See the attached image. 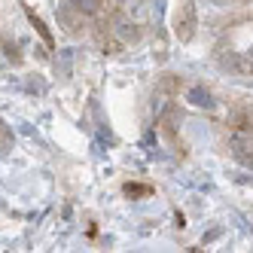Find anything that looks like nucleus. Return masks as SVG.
Returning <instances> with one entry per match:
<instances>
[{
    "instance_id": "6e6552de",
    "label": "nucleus",
    "mask_w": 253,
    "mask_h": 253,
    "mask_svg": "<svg viewBox=\"0 0 253 253\" xmlns=\"http://www.w3.org/2000/svg\"><path fill=\"white\" fill-rule=\"evenodd\" d=\"M125 192H128V195H150L147 186H137V183H128V186H125Z\"/></svg>"
},
{
    "instance_id": "0eeeda50",
    "label": "nucleus",
    "mask_w": 253,
    "mask_h": 253,
    "mask_svg": "<svg viewBox=\"0 0 253 253\" xmlns=\"http://www.w3.org/2000/svg\"><path fill=\"white\" fill-rule=\"evenodd\" d=\"M28 19H31V25H34V28H37V31H40V37H43L46 43H52V34H49V31H46V25L40 22V15H34V12L28 9Z\"/></svg>"
},
{
    "instance_id": "f03ea898",
    "label": "nucleus",
    "mask_w": 253,
    "mask_h": 253,
    "mask_svg": "<svg viewBox=\"0 0 253 253\" xmlns=\"http://www.w3.org/2000/svg\"><path fill=\"white\" fill-rule=\"evenodd\" d=\"M192 28H195V9L183 6V19L177 15V37L180 40H189L192 37Z\"/></svg>"
},
{
    "instance_id": "20e7f679",
    "label": "nucleus",
    "mask_w": 253,
    "mask_h": 253,
    "mask_svg": "<svg viewBox=\"0 0 253 253\" xmlns=\"http://www.w3.org/2000/svg\"><path fill=\"white\" fill-rule=\"evenodd\" d=\"M116 37H119L122 43H137L140 31H137V25H131V22H119V25H116Z\"/></svg>"
},
{
    "instance_id": "f257e3e1",
    "label": "nucleus",
    "mask_w": 253,
    "mask_h": 253,
    "mask_svg": "<svg viewBox=\"0 0 253 253\" xmlns=\"http://www.w3.org/2000/svg\"><path fill=\"white\" fill-rule=\"evenodd\" d=\"M229 143H232V156H235V162H241L244 168H253V140H250L244 131H235Z\"/></svg>"
},
{
    "instance_id": "423d86ee",
    "label": "nucleus",
    "mask_w": 253,
    "mask_h": 253,
    "mask_svg": "<svg viewBox=\"0 0 253 253\" xmlns=\"http://www.w3.org/2000/svg\"><path fill=\"white\" fill-rule=\"evenodd\" d=\"M70 61H74V52H70V49H61V55H58L61 77H70Z\"/></svg>"
},
{
    "instance_id": "39448f33",
    "label": "nucleus",
    "mask_w": 253,
    "mask_h": 253,
    "mask_svg": "<svg viewBox=\"0 0 253 253\" xmlns=\"http://www.w3.org/2000/svg\"><path fill=\"white\" fill-rule=\"evenodd\" d=\"M67 3L74 6L77 12H88V15L101 9V0H67Z\"/></svg>"
},
{
    "instance_id": "7ed1b4c3",
    "label": "nucleus",
    "mask_w": 253,
    "mask_h": 253,
    "mask_svg": "<svg viewBox=\"0 0 253 253\" xmlns=\"http://www.w3.org/2000/svg\"><path fill=\"white\" fill-rule=\"evenodd\" d=\"M186 101H189V104H195V107H213L211 92H208V88H202V85H192L189 92H186Z\"/></svg>"
}]
</instances>
